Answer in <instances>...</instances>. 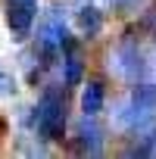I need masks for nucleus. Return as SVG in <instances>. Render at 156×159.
I'll return each mask as SVG.
<instances>
[{"label": "nucleus", "instance_id": "obj_7", "mask_svg": "<svg viewBox=\"0 0 156 159\" xmlns=\"http://www.w3.org/2000/svg\"><path fill=\"white\" fill-rule=\"evenodd\" d=\"M100 25H103V16H100V10L97 7H81L78 10V28H81V34H97L100 31Z\"/></svg>", "mask_w": 156, "mask_h": 159}, {"label": "nucleus", "instance_id": "obj_6", "mask_svg": "<svg viewBox=\"0 0 156 159\" xmlns=\"http://www.w3.org/2000/svg\"><path fill=\"white\" fill-rule=\"evenodd\" d=\"M62 66H66V84H78L81 81V59H78V53H75V47L69 41L62 47Z\"/></svg>", "mask_w": 156, "mask_h": 159}, {"label": "nucleus", "instance_id": "obj_5", "mask_svg": "<svg viewBox=\"0 0 156 159\" xmlns=\"http://www.w3.org/2000/svg\"><path fill=\"white\" fill-rule=\"evenodd\" d=\"M103 84L100 81H88L85 84V91H81V109H85V116H97L100 109H103Z\"/></svg>", "mask_w": 156, "mask_h": 159}, {"label": "nucleus", "instance_id": "obj_3", "mask_svg": "<svg viewBox=\"0 0 156 159\" xmlns=\"http://www.w3.org/2000/svg\"><path fill=\"white\" fill-rule=\"evenodd\" d=\"M38 19V0H7V25L13 41H25Z\"/></svg>", "mask_w": 156, "mask_h": 159}, {"label": "nucleus", "instance_id": "obj_4", "mask_svg": "<svg viewBox=\"0 0 156 159\" xmlns=\"http://www.w3.org/2000/svg\"><path fill=\"white\" fill-rule=\"evenodd\" d=\"M75 143H78V153H88V156H100L103 153V131L94 122V116H85L75 125Z\"/></svg>", "mask_w": 156, "mask_h": 159}, {"label": "nucleus", "instance_id": "obj_2", "mask_svg": "<svg viewBox=\"0 0 156 159\" xmlns=\"http://www.w3.org/2000/svg\"><path fill=\"white\" fill-rule=\"evenodd\" d=\"M109 69L128 84H137L147 78V50L137 41H119L109 53Z\"/></svg>", "mask_w": 156, "mask_h": 159}, {"label": "nucleus", "instance_id": "obj_1", "mask_svg": "<svg viewBox=\"0 0 156 159\" xmlns=\"http://www.w3.org/2000/svg\"><path fill=\"white\" fill-rule=\"evenodd\" d=\"M38 131L44 140H59L66 131V88H47L38 103Z\"/></svg>", "mask_w": 156, "mask_h": 159}, {"label": "nucleus", "instance_id": "obj_8", "mask_svg": "<svg viewBox=\"0 0 156 159\" xmlns=\"http://www.w3.org/2000/svg\"><path fill=\"white\" fill-rule=\"evenodd\" d=\"M153 156H156V143H153Z\"/></svg>", "mask_w": 156, "mask_h": 159}]
</instances>
